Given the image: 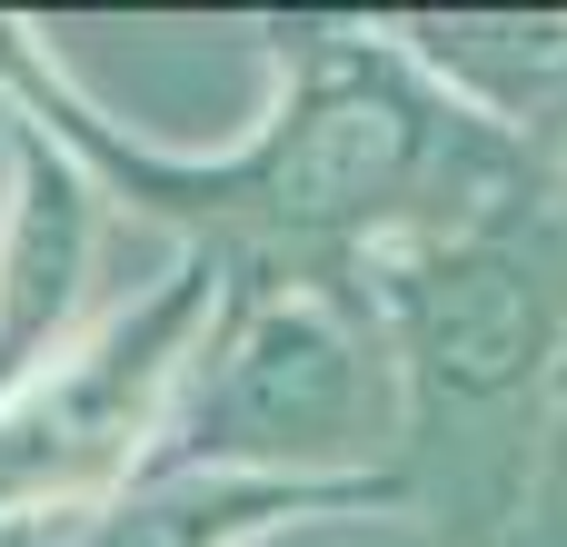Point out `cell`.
<instances>
[{
  "label": "cell",
  "mask_w": 567,
  "mask_h": 547,
  "mask_svg": "<svg viewBox=\"0 0 567 547\" xmlns=\"http://www.w3.org/2000/svg\"><path fill=\"white\" fill-rule=\"evenodd\" d=\"M0 100L50 130L120 209L169 219L189 259L219 279H289V289H359V269L399 239L458 229L508 179H528V140L458 100L409 40L299 20L279 30V110L209 159H169L130 130H110L50 50H30L0 20Z\"/></svg>",
  "instance_id": "6da1fadb"
},
{
  "label": "cell",
  "mask_w": 567,
  "mask_h": 547,
  "mask_svg": "<svg viewBox=\"0 0 567 547\" xmlns=\"http://www.w3.org/2000/svg\"><path fill=\"white\" fill-rule=\"evenodd\" d=\"M399 458V369L369 289L219 279L209 339L140 458L150 478H359Z\"/></svg>",
  "instance_id": "7a4b0ae2"
},
{
  "label": "cell",
  "mask_w": 567,
  "mask_h": 547,
  "mask_svg": "<svg viewBox=\"0 0 567 547\" xmlns=\"http://www.w3.org/2000/svg\"><path fill=\"white\" fill-rule=\"evenodd\" d=\"M399 369V478L449 448L458 419L528 409L567 359V209L528 169L458 229L399 239L359 269Z\"/></svg>",
  "instance_id": "3957f363"
},
{
  "label": "cell",
  "mask_w": 567,
  "mask_h": 547,
  "mask_svg": "<svg viewBox=\"0 0 567 547\" xmlns=\"http://www.w3.org/2000/svg\"><path fill=\"white\" fill-rule=\"evenodd\" d=\"M209 309H219V269L179 259L140 309H120L100 339L60 349L30 389L0 399V547L30 538L40 518H90L140 478L209 339Z\"/></svg>",
  "instance_id": "277c9868"
},
{
  "label": "cell",
  "mask_w": 567,
  "mask_h": 547,
  "mask_svg": "<svg viewBox=\"0 0 567 547\" xmlns=\"http://www.w3.org/2000/svg\"><path fill=\"white\" fill-rule=\"evenodd\" d=\"M100 229L110 189L0 100V399L70 349V319L100 279Z\"/></svg>",
  "instance_id": "5b68a950"
},
{
  "label": "cell",
  "mask_w": 567,
  "mask_h": 547,
  "mask_svg": "<svg viewBox=\"0 0 567 547\" xmlns=\"http://www.w3.org/2000/svg\"><path fill=\"white\" fill-rule=\"evenodd\" d=\"M299 518H409L399 468L359 478H150L80 518L70 547H259Z\"/></svg>",
  "instance_id": "8992f818"
}]
</instances>
